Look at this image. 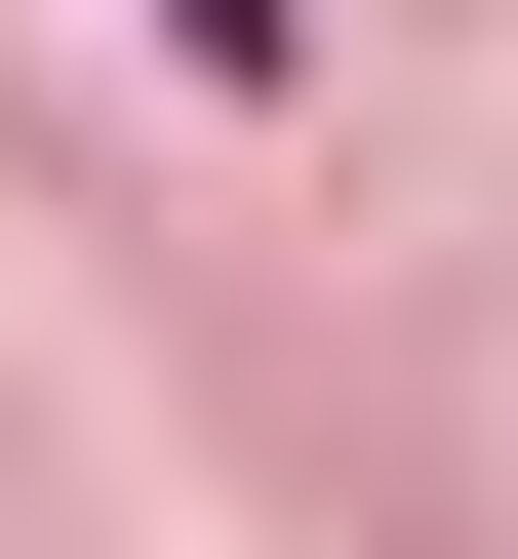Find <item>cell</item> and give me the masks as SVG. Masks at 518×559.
Wrapping results in <instances>:
<instances>
[{"label": "cell", "mask_w": 518, "mask_h": 559, "mask_svg": "<svg viewBox=\"0 0 518 559\" xmlns=\"http://www.w3.org/2000/svg\"><path fill=\"white\" fill-rule=\"evenodd\" d=\"M160 40H279V0H160Z\"/></svg>", "instance_id": "obj_1"}]
</instances>
